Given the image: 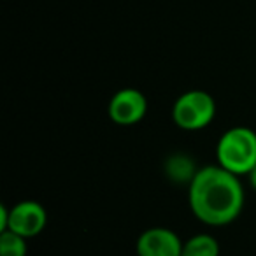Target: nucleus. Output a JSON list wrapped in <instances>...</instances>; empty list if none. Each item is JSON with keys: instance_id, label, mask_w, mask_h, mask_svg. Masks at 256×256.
<instances>
[{"instance_id": "nucleus-4", "label": "nucleus", "mask_w": 256, "mask_h": 256, "mask_svg": "<svg viewBox=\"0 0 256 256\" xmlns=\"http://www.w3.org/2000/svg\"><path fill=\"white\" fill-rule=\"evenodd\" d=\"M148 112V100L144 93L137 88H123L109 100L107 114L116 124L130 126L144 120Z\"/></svg>"}, {"instance_id": "nucleus-6", "label": "nucleus", "mask_w": 256, "mask_h": 256, "mask_svg": "<svg viewBox=\"0 0 256 256\" xmlns=\"http://www.w3.org/2000/svg\"><path fill=\"white\" fill-rule=\"evenodd\" d=\"M137 256H181L182 242L178 234L168 228H148L137 238Z\"/></svg>"}, {"instance_id": "nucleus-1", "label": "nucleus", "mask_w": 256, "mask_h": 256, "mask_svg": "<svg viewBox=\"0 0 256 256\" xmlns=\"http://www.w3.org/2000/svg\"><path fill=\"white\" fill-rule=\"evenodd\" d=\"M188 202L196 220L210 226H224L242 212L244 188L238 176L220 165L204 167L190 182Z\"/></svg>"}, {"instance_id": "nucleus-11", "label": "nucleus", "mask_w": 256, "mask_h": 256, "mask_svg": "<svg viewBox=\"0 0 256 256\" xmlns=\"http://www.w3.org/2000/svg\"><path fill=\"white\" fill-rule=\"evenodd\" d=\"M248 178H249V182H251V186L256 190V167L252 168L251 172H249V174H248Z\"/></svg>"}, {"instance_id": "nucleus-8", "label": "nucleus", "mask_w": 256, "mask_h": 256, "mask_svg": "<svg viewBox=\"0 0 256 256\" xmlns=\"http://www.w3.org/2000/svg\"><path fill=\"white\" fill-rule=\"evenodd\" d=\"M167 176L172 179L174 182H192L195 174L198 170H195V165L193 160L188 158L186 154H172L167 160Z\"/></svg>"}, {"instance_id": "nucleus-5", "label": "nucleus", "mask_w": 256, "mask_h": 256, "mask_svg": "<svg viewBox=\"0 0 256 256\" xmlns=\"http://www.w3.org/2000/svg\"><path fill=\"white\" fill-rule=\"evenodd\" d=\"M48 212L42 204L36 200H23L9 209L8 230L22 235L25 238L36 237L46 228Z\"/></svg>"}, {"instance_id": "nucleus-7", "label": "nucleus", "mask_w": 256, "mask_h": 256, "mask_svg": "<svg viewBox=\"0 0 256 256\" xmlns=\"http://www.w3.org/2000/svg\"><path fill=\"white\" fill-rule=\"evenodd\" d=\"M181 256H220V244L209 234L193 235L182 244Z\"/></svg>"}, {"instance_id": "nucleus-2", "label": "nucleus", "mask_w": 256, "mask_h": 256, "mask_svg": "<svg viewBox=\"0 0 256 256\" xmlns=\"http://www.w3.org/2000/svg\"><path fill=\"white\" fill-rule=\"evenodd\" d=\"M218 165L235 176H248L256 167V132L234 126L223 134L216 146Z\"/></svg>"}, {"instance_id": "nucleus-10", "label": "nucleus", "mask_w": 256, "mask_h": 256, "mask_svg": "<svg viewBox=\"0 0 256 256\" xmlns=\"http://www.w3.org/2000/svg\"><path fill=\"white\" fill-rule=\"evenodd\" d=\"M9 226V209L6 206H0V232H6Z\"/></svg>"}, {"instance_id": "nucleus-9", "label": "nucleus", "mask_w": 256, "mask_h": 256, "mask_svg": "<svg viewBox=\"0 0 256 256\" xmlns=\"http://www.w3.org/2000/svg\"><path fill=\"white\" fill-rule=\"evenodd\" d=\"M26 238L11 230L0 232V256H26Z\"/></svg>"}, {"instance_id": "nucleus-3", "label": "nucleus", "mask_w": 256, "mask_h": 256, "mask_svg": "<svg viewBox=\"0 0 256 256\" xmlns=\"http://www.w3.org/2000/svg\"><path fill=\"white\" fill-rule=\"evenodd\" d=\"M216 116V102L204 90H190L182 93L172 107V120L181 130L195 132L206 128Z\"/></svg>"}]
</instances>
